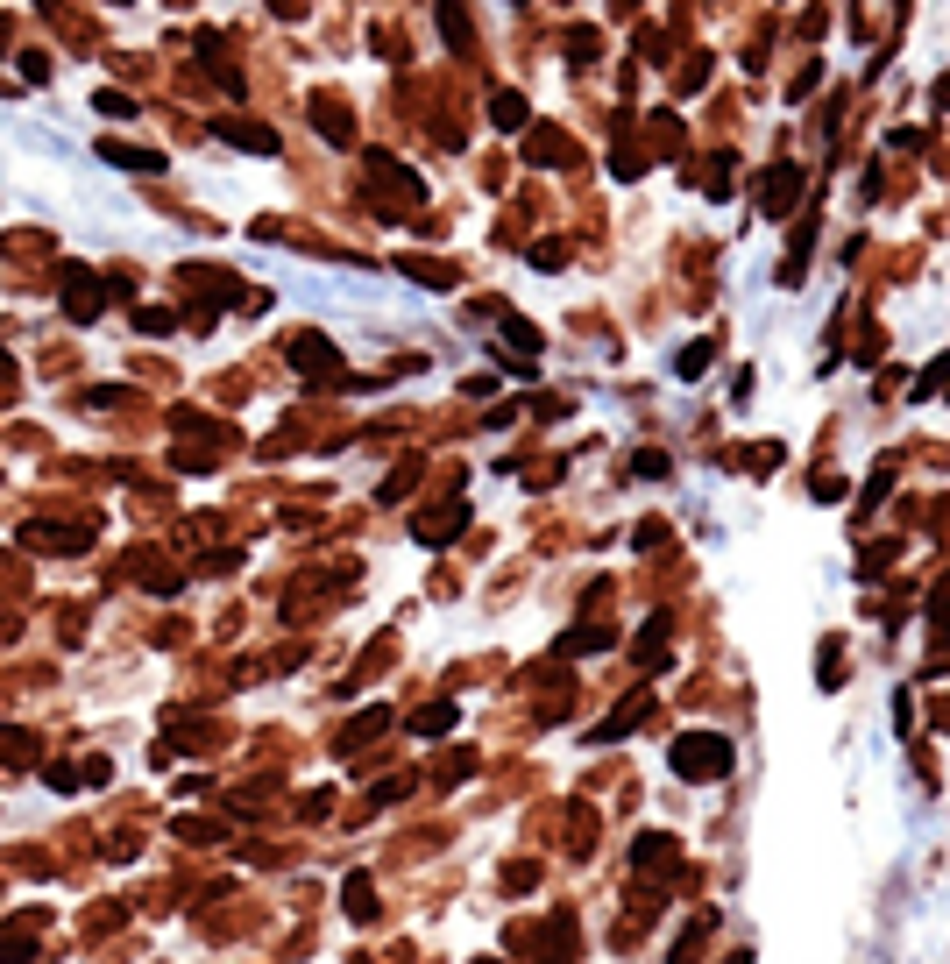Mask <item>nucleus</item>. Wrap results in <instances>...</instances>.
Masks as SVG:
<instances>
[{"mask_svg": "<svg viewBox=\"0 0 950 964\" xmlns=\"http://www.w3.org/2000/svg\"><path fill=\"white\" fill-rule=\"evenodd\" d=\"M731 738H717V731H688V738H674V773L681 780H724L731 773Z\"/></svg>", "mask_w": 950, "mask_h": 964, "instance_id": "f257e3e1", "label": "nucleus"}, {"mask_svg": "<svg viewBox=\"0 0 950 964\" xmlns=\"http://www.w3.org/2000/svg\"><path fill=\"white\" fill-rule=\"evenodd\" d=\"M100 305H107V291H100V277L71 263V270H64V312H71V319H100Z\"/></svg>", "mask_w": 950, "mask_h": 964, "instance_id": "f03ea898", "label": "nucleus"}, {"mask_svg": "<svg viewBox=\"0 0 950 964\" xmlns=\"http://www.w3.org/2000/svg\"><path fill=\"white\" fill-rule=\"evenodd\" d=\"M795 199H802V171H795V164H773V178H766V192H759V213L780 220Z\"/></svg>", "mask_w": 950, "mask_h": 964, "instance_id": "7ed1b4c3", "label": "nucleus"}, {"mask_svg": "<svg viewBox=\"0 0 950 964\" xmlns=\"http://www.w3.org/2000/svg\"><path fill=\"white\" fill-rule=\"evenodd\" d=\"M291 369H305V376H341V355H334L320 334H298V341H291Z\"/></svg>", "mask_w": 950, "mask_h": 964, "instance_id": "20e7f679", "label": "nucleus"}, {"mask_svg": "<svg viewBox=\"0 0 950 964\" xmlns=\"http://www.w3.org/2000/svg\"><path fill=\"white\" fill-rule=\"evenodd\" d=\"M213 135H220V142H234V149H277V135H270L263 121H234V114H220V121H213Z\"/></svg>", "mask_w": 950, "mask_h": 964, "instance_id": "39448f33", "label": "nucleus"}, {"mask_svg": "<svg viewBox=\"0 0 950 964\" xmlns=\"http://www.w3.org/2000/svg\"><path fill=\"white\" fill-rule=\"evenodd\" d=\"M100 156H107V164H121V171H142V178H156V171H164V156H156V149H128V142H100Z\"/></svg>", "mask_w": 950, "mask_h": 964, "instance_id": "423d86ee", "label": "nucleus"}, {"mask_svg": "<svg viewBox=\"0 0 950 964\" xmlns=\"http://www.w3.org/2000/svg\"><path fill=\"white\" fill-rule=\"evenodd\" d=\"M568 156H575L568 135H553V128H532V135H525V164H568Z\"/></svg>", "mask_w": 950, "mask_h": 964, "instance_id": "0eeeda50", "label": "nucleus"}, {"mask_svg": "<svg viewBox=\"0 0 950 964\" xmlns=\"http://www.w3.org/2000/svg\"><path fill=\"white\" fill-rule=\"evenodd\" d=\"M639 716H646V695H624V702H617V709H610V716L596 723V745L624 738V731H631V723H639Z\"/></svg>", "mask_w": 950, "mask_h": 964, "instance_id": "6e6552de", "label": "nucleus"}, {"mask_svg": "<svg viewBox=\"0 0 950 964\" xmlns=\"http://www.w3.org/2000/svg\"><path fill=\"white\" fill-rule=\"evenodd\" d=\"M568 943H575V922L553 915V922H546V964H568Z\"/></svg>", "mask_w": 950, "mask_h": 964, "instance_id": "1a4fd4ad", "label": "nucleus"}, {"mask_svg": "<svg viewBox=\"0 0 950 964\" xmlns=\"http://www.w3.org/2000/svg\"><path fill=\"white\" fill-rule=\"evenodd\" d=\"M312 114H320V135H327V142H348V114H341V100H312Z\"/></svg>", "mask_w": 950, "mask_h": 964, "instance_id": "9d476101", "label": "nucleus"}, {"mask_svg": "<svg viewBox=\"0 0 950 964\" xmlns=\"http://www.w3.org/2000/svg\"><path fill=\"white\" fill-rule=\"evenodd\" d=\"M454 532H461V504H447L440 518H426V525H419V539H426V546H440V539H454Z\"/></svg>", "mask_w": 950, "mask_h": 964, "instance_id": "9b49d317", "label": "nucleus"}, {"mask_svg": "<svg viewBox=\"0 0 950 964\" xmlns=\"http://www.w3.org/2000/svg\"><path fill=\"white\" fill-rule=\"evenodd\" d=\"M440 29L454 50H468V15H461V0H440Z\"/></svg>", "mask_w": 950, "mask_h": 964, "instance_id": "f8f14e48", "label": "nucleus"}, {"mask_svg": "<svg viewBox=\"0 0 950 964\" xmlns=\"http://www.w3.org/2000/svg\"><path fill=\"white\" fill-rule=\"evenodd\" d=\"M490 121H497V128H525V100H518V93H497V100H490Z\"/></svg>", "mask_w": 950, "mask_h": 964, "instance_id": "ddd939ff", "label": "nucleus"}, {"mask_svg": "<svg viewBox=\"0 0 950 964\" xmlns=\"http://www.w3.org/2000/svg\"><path fill=\"white\" fill-rule=\"evenodd\" d=\"M610 646V631H568L561 638V653H603Z\"/></svg>", "mask_w": 950, "mask_h": 964, "instance_id": "4468645a", "label": "nucleus"}, {"mask_svg": "<svg viewBox=\"0 0 950 964\" xmlns=\"http://www.w3.org/2000/svg\"><path fill=\"white\" fill-rule=\"evenodd\" d=\"M639 865H674V837H639Z\"/></svg>", "mask_w": 950, "mask_h": 964, "instance_id": "2eb2a0df", "label": "nucleus"}, {"mask_svg": "<svg viewBox=\"0 0 950 964\" xmlns=\"http://www.w3.org/2000/svg\"><path fill=\"white\" fill-rule=\"evenodd\" d=\"M504 341H511L518 355H539V334L525 327V319H504Z\"/></svg>", "mask_w": 950, "mask_h": 964, "instance_id": "dca6fc26", "label": "nucleus"}, {"mask_svg": "<svg viewBox=\"0 0 950 964\" xmlns=\"http://www.w3.org/2000/svg\"><path fill=\"white\" fill-rule=\"evenodd\" d=\"M709 362H717V348H709V341H702V348H681V362H674V369H681V376H702Z\"/></svg>", "mask_w": 950, "mask_h": 964, "instance_id": "f3484780", "label": "nucleus"}, {"mask_svg": "<svg viewBox=\"0 0 950 964\" xmlns=\"http://www.w3.org/2000/svg\"><path fill=\"white\" fill-rule=\"evenodd\" d=\"M369 901H376V894H369V879H348V915H376Z\"/></svg>", "mask_w": 950, "mask_h": 964, "instance_id": "a211bd4d", "label": "nucleus"}, {"mask_svg": "<svg viewBox=\"0 0 950 964\" xmlns=\"http://www.w3.org/2000/svg\"><path fill=\"white\" fill-rule=\"evenodd\" d=\"M532 263H539V270H561V263H568V249H561V241H539V249H532Z\"/></svg>", "mask_w": 950, "mask_h": 964, "instance_id": "6ab92c4d", "label": "nucleus"}, {"mask_svg": "<svg viewBox=\"0 0 950 964\" xmlns=\"http://www.w3.org/2000/svg\"><path fill=\"white\" fill-rule=\"evenodd\" d=\"M943 383H950V355H943V362H929V369H922V383H915V390H922V397H929V390H943Z\"/></svg>", "mask_w": 950, "mask_h": 964, "instance_id": "aec40b11", "label": "nucleus"}, {"mask_svg": "<svg viewBox=\"0 0 950 964\" xmlns=\"http://www.w3.org/2000/svg\"><path fill=\"white\" fill-rule=\"evenodd\" d=\"M447 723H454V709H447V702H440V709H426V716H419V723H412V731H426V738H433V731H447Z\"/></svg>", "mask_w": 950, "mask_h": 964, "instance_id": "412c9836", "label": "nucleus"}, {"mask_svg": "<svg viewBox=\"0 0 950 964\" xmlns=\"http://www.w3.org/2000/svg\"><path fill=\"white\" fill-rule=\"evenodd\" d=\"M100 114H114V121H128V114H135V100H128V93H100Z\"/></svg>", "mask_w": 950, "mask_h": 964, "instance_id": "4be33fe9", "label": "nucleus"}, {"mask_svg": "<svg viewBox=\"0 0 950 964\" xmlns=\"http://www.w3.org/2000/svg\"><path fill=\"white\" fill-rule=\"evenodd\" d=\"M936 638H950V582L936 589Z\"/></svg>", "mask_w": 950, "mask_h": 964, "instance_id": "5701e85b", "label": "nucleus"}, {"mask_svg": "<svg viewBox=\"0 0 950 964\" xmlns=\"http://www.w3.org/2000/svg\"><path fill=\"white\" fill-rule=\"evenodd\" d=\"M483 964H497V957H483Z\"/></svg>", "mask_w": 950, "mask_h": 964, "instance_id": "b1692460", "label": "nucleus"}]
</instances>
